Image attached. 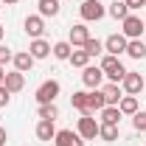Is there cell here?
Here are the masks:
<instances>
[{"mask_svg": "<svg viewBox=\"0 0 146 146\" xmlns=\"http://www.w3.org/2000/svg\"><path fill=\"white\" fill-rule=\"evenodd\" d=\"M107 107V101H104V93H101V87H96V90H90V96H87V112H101V110Z\"/></svg>", "mask_w": 146, "mask_h": 146, "instance_id": "2e32d148", "label": "cell"}, {"mask_svg": "<svg viewBox=\"0 0 146 146\" xmlns=\"http://www.w3.org/2000/svg\"><path fill=\"white\" fill-rule=\"evenodd\" d=\"M101 82H104V70H101L98 65H87V68H82V84H84V87L96 90V87H101Z\"/></svg>", "mask_w": 146, "mask_h": 146, "instance_id": "52a82bcc", "label": "cell"}, {"mask_svg": "<svg viewBox=\"0 0 146 146\" xmlns=\"http://www.w3.org/2000/svg\"><path fill=\"white\" fill-rule=\"evenodd\" d=\"M59 90H62V84H59L56 79H48V82H42V84L36 87V101H39V104H54Z\"/></svg>", "mask_w": 146, "mask_h": 146, "instance_id": "277c9868", "label": "cell"}, {"mask_svg": "<svg viewBox=\"0 0 146 146\" xmlns=\"http://www.w3.org/2000/svg\"><path fill=\"white\" fill-rule=\"evenodd\" d=\"M23 28H25V34L31 36V39H42V34H45V17L28 14V17L23 20Z\"/></svg>", "mask_w": 146, "mask_h": 146, "instance_id": "ba28073f", "label": "cell"}, {"mask_svg": "<svg viewBox=\"0 0 146 146\" xmlns=\"http://www.w3.org/2000/svg\"><path fill=\"white\" fill-rule=\"evenodd\" d=\"M143 87H146V79H143V76H141V73H135V70H127L124 82H121V90L127 93V96H138Z\"/></svg>", "mask_w": 146, "mask_h": 146, "instance_id": "8992f818", "label": "cell"}, {"mask_svg": "<svg viewBox=\"0 0 146 146\" xmlns=\"http://www.w3.org/2000/svg\"><path fill=\"white\" fill-rule=\"evenodd\" d=\"M9 101H11V93L6 90V84H0V107H6Z\"/></svg>", "mask_w": 146, "mask_h": 146, "instance_id": "1f68e13d", "label": "cell"}, {"mask_svg": "<svg viewBox=\"0 0 146 146\" xmlns=\"http://www.w3.org/2000/svg\"><path fill=\"white\" fill-rule=\"evenodd\" d=\"M68 62H70L73 68H87V65H90V54H87L84 48H73V54H70Z\"/></svg>", "mask_w": 146, "mask_h": 146, "instance_id": "44dd1931", "label": "cell"}, {"mask_svg": "<svg viewBox=\"0 0 146 146\" xmlns=\"http://www.w3.org/2000/svg\"><path fill=\"white\" fill-rule=\"evenodd\" d=\"M11 62H14V70H20V73H28L31 68H34V62H36V59H34L31 54H28V51H17Z\"/></svg>", "mask_w": 146, "mask_h": 146, "instance_id": "9a60e30c", "label": "cell"}, {"mask_svg": "<svg viewBox=\"0 0 146 146\" xmlns=\"http://www.w3.org/2000/svg\"><path fill=\"white\" fill-rule=\"evenodd\" d=\"M6 82V70H3V65H0V84Z\"/></svg>", "mask_w": 146, "mask_h": 146, "instance_id": "836d02e7", "label": "cell"}, {"mask_svg": "<svg viewBox=\"0 0 146 146\" xmlns=\"http://www.w3.org/2000/svg\"><path fill=\"white\" fill-rule=\"evenodd\" d=\"M127 36L124 34H110L107 39H104V51H107L110 56H121V54H127Z\"/></svg>", "mask_w": 146, "mask_h": 146, "instance_id": "9c48e42d", "label": "cell"}, {"mask_svg": "<svg viewBox=\"0 0 146 146\" xmlns=\"http://www.w3.org/2000/svg\"><path fill=\"white\" fill-rule=\"evenodd\" d=\"M6 141H9V132H6V127H0V146H6Z\"/></svg>", "mask_w": 146, "mask_h": 146, "instance_id": "d6a6232c", "label": "cell"}, {"mask_svg": "<svg viewBox=\"0 0 146 146\" xmlns=\"http://www.w3.org/2000/svg\"><path fill=\"white\" fill-rule=\"evenodd\" d=\"M127 3L129 11H141V9H146V0H124Z\"/></svg>", "mask_w": 146, "mask_h": 146, "instance_id": "4dcf8cb0", "label": "cell"}, {"mask_svg": "<svg viewBox=\"0 0 146 146\" xmlns=\"http://www.w3.org/2000/svg\"><path fill=\"white\" fill-rule=\"evenodd\" d=\"M3 34H6V28H3V25H0V39H3Z\"/></svg>", "mask_w": 146, "mask_h": 146, "instance_id": "d590c367", "label": "cell"}, {"mask_svg": "<svg viewBox=\"0 0 146 146\" xmlns=\"http://www.w3.org/2000/svg\"><path fill=\"white\" fill-rule=\"evenodd\" d=\"M118 110H121V115H129V118H132V115L141 110L138 107V96H127V93H124L121 101H118Z\"/></svg>", "mask_w": 146, "mask_h": 146, "instance_id": "ac0fdd59", "label": "cell"}, {"mask_svg": "<svg viewBox=\"0 0 146 146\" xmlns=\"http://www.w3.org/2000/svg\"><path fill=\"white\" fill-rule=\"evenodd\" d=\"M101 93H104V101H107V107H118V101H121V96H124L121 84H112V82L101 84Z\"/></svg>", "mask_w": 146, "mask_h": 146, "instance_id": "8fae6325", "label": "cell"}, {"mask_svg": "<svg viewBox=\"0 0 146 146\" xmlns=\"http://www.w3.org/2000/svg\"><path fill=\"white\" fill-rule=\"evenodd\" d=\"M0 9H3V0H0Z\"/></svg>", "mask_w": 146, "mask_h": 146, "instance_id": "8d00e7d4", "label": "cell"}, {"mask_svg": "<svg viewBox=\"0 0 146 146\" xmlns=\"http://www.w3.org/2000/svg\"><path fill=\"white\" fill-rule=\"evenodd\" d=\"M98 138H101L104 143L118 141V127H112V124H101V127H98Z\"/></svg>", "mask_w": 146, "mask_h": 146, "instance_id": "d4e9b609", "label": "cell"}, {"mask_svg": "<svg viewBox=\"0 0 146 146\" xmlns=\"http://www.w3.org/2000/svg\"><path fill=\"white\" fill-rule=\"evenodd\" d=\"M121 118H124V115H121V110H118V107H104V110H101V121H98V124H112V127H118Z\"/></svg>", "mask_w": 146, "mask_h": 146, "instance_id": "d6986e66", "label": "cell"}, {"mask_svg": "<svg viewBox=\"0 0 146 146\" xmlns=\"http://www.w3.org/2000/svg\"><path fill=\"white\" fill-rule=\"evenodd\" d=\"M11 59H14V51H11V48H6V45H0V65L6 68Z\"/></svg>", "mask_w": 146, "mask_h": 146, "instance_id": "f546056e", "label": "cell"}, {"mask_svg": "<svg viewBox=\"0 0 146 146\" xmlns=\"http://www.w3.org/2000/svg\"><path fill=\"white\" fill-rule=\"evenodd\" d=\"M143 31H146V20H141L138 14H132V11H129L127 17L121 20V34L127 36V39H141Z\"/></svg>", "mask_w": 146, "mask_h": 146, "instance_id": "7a4b0ae2", "label": "cell"}, {"mask_svg": "<svg viewBox=\"0 0 146 146\" xmlns=\"http://www.w3.org/2000/svg\"><path fill=\"white\" fill-rule=\"evenodd\" d=\"M127 56H132V59H146L143 39H129V42H127Z\"/></svg>", "mask_w": 146, "mask_h": 146, "instance_id": "ffe728a7", "label": "cell"}, {"mask_svg": "<svg viewBox=\"0 0 146 146\" xmlns=\"http://www.w3.org/2000/svg\"><path fill=\"white\" fill-rule=\"evenodd\" d=\"M98 127H101V124L93 118L90 112H84V115L79 118V124H76V132H79L84 141H96V138H98Z\"/></svg>", "mask_w": 146, "mask_h": 146, "instance_id": "5b68a950", "label": "cell"}, {"mask_svg": "<svg viewBox=\"0 0 146 146\" xmlns=\"http://www.w3.org/2000/svg\"><path fill=\"white\" fill-rule=\"evenodd\" d=\"M82 48L90 54V59H93V56H101V54H104V42H101V39H93V36L84 42V45H82Z\"/></svg>", "mask_w": 146, "mask_h": 146, "instance_id": "83f0119b", "label": "cell"}, {"mask_svg": "<svg viewBox=\"0 0 146 146\" xmlns=\"http://www.w3.org/2000/svg\"><path fill=\"white\" fill-rule=\"evenodd\" d=\"M76 138H79V132H73V129H56L54 143H56V146H73Z\"/></svg>", "mask_w": 146, "mask_h": 146, "instance_id": "7402d4cb", "label": "cell"}, {"mask_svg": "<svg viewBox=\"0 0 146 146\" xmlns=\"http://www.w3.org/2000/svg\"><path fill=\"white\" fill-rule=\"evenodd\" d=\"M87 39H90V28H87L84 23H76V25H70V36H68V42H70L73 48H82Z\"/></svg>", "mask_w": 146, "mask_h": 146, "instance_id": "30bf717a", "label": "cell"}, {"mask_svg": "<svg viewBox=\"0 0 146 146\" xmlns=\"http://www.w3.org/2000/svg\"><path fill=\"white\" fill-rule=\"evenodd\" d=\"M87 96H90V93H87V90H76V93H73V96H70V104H73V107H76V110H79L82 115L87 112Z\"/></svg>", "mask_w": 146, "mask_h": 146, "instance_id": "cb8c5ba5", "label": "cell"}, {"mask_svg": "<svg viewBox=\"0 0 146 146\" xmlns=\"http://www.w3.org/2000/svg\"><path fill=\"white\" fill-rule=\"evenodd\" d=\"M79 14H82L84 23H98V20L107 14V9H104L98 0H84V3L79 6Z\"/></svg>", "mask_w": 146, "mask_h": 146, "instance_id": "3957f363", "label": "cell"}, {"mask_svg": "<svg viewBox=\"0 0 146 146\" xmlns=\"http://www.w3.org/2000/svg\"><path fill=\"white\" fill-rule=\"evenodd\" d=\"M62 3H65V0H62Z\"/></svg>", "mask_w": 146, "mask_h": 146, "instance_id": "74e56055", "label": "cell"}, {"mask_svg": "<svg viewBox=\"0 0 146 146\" xmlns=\"http://www.w3.org/2000/svg\"><path fill=\"white\" fill-rule=\"evenodd\" d=\"M132 127L138 129V132H146V112L143 110H138V112L132 115Z\"/></svg>", "mask_w": 146, "mask_h": 146, "instance_id": "f1b7e54d", "label": "cell"}, {"mask_svg": "<svg viewBox=\"0 0 146 146\" xmlns=\"http://www.w3.org/2000/svg\"><path fill=\"white\" fill-rule=\"evenodd\" d=\"M3 3H6V6H14V3H20V0H3Z\"/></svg>", "mask_w": 146, "mask_h": 146, "instance_id": "e575fe53", "label": "cell"}, {"mask_svg": "<svg viewBox=\"0 0 146 146\" xmlns=\"http://www.w3.org/2000/svg\"><path fill=\"white\" fill-rule=\"evenodd\" d=\"M51 42H45V39H31V45H28V54L34 56V59H48L51 56Z\"/></svg>", "mask_w": 146, "mask_h": 146, "instance_id": "7c38bea8", "label": "cell"}, {"mask_svg": "<svg viewBox=\"0 0 146 146\" xmlns=\"http://www.w3.org/2000/svg\"><path fill=\"white\" fill-rule=\"evenodd\" d=\"M110 17H115V20H124L129 14V9H127V3H124V0H112V3H110Z\"/></svg>", "mask_w": 146, "mask_h": 146, "instance_id": "484cf974", "label": "cell"}, {"mask_svg": "<svg viewBox=\"0 0 146 146\" xmlns=\"http://www.w3.org/2000/svg\"><path fill=\"white\" fill-rule=\"evenodd\" d=\"M51 54H54L56 59H62V62H65V59H70V54H73V45L68 42V39H62V42H56L54 48H51Z\"/></svg>", "mask_w": 146, "mask_h": 146, "instance_id": "603a6c76", "label": "cell"}, {"mask_svg": "<svg viewBox=\"0 0 146 146\" xmlns=\"http://www.w3.org/2000/svg\"><path fill=\"white\" fill-rule=\"evenodd\" d=\"M98 68L104 70V79L112 82V84H121L124 82V76H127V68L121 65V59L118 56H101V62H98Z\"/></svg>", "mask_w": 146, "mask_h": 146, "instance_id": "6da1fadb", "label": "cell"}, {"mask_svg": "<svg viewBox=\"0 0 146 146\" xmlns=\"http://www.w3.org/2000/svg\"><path fill=\"white\" fill-rule=\"evenodd\" d=\"M39 17H56L62 11V0H36Z\"/></svg>", "mask_w": 146, "mask_h": 146, "instance_id": "5bb4252c", "label": "cell"}, {"mask_svg": "<svg viewBox=\"0 0 146 146\" xmlns=\"http://www.w3.org/2000/svg\"><path fill=\"white\" fill-rule=\"evenodd\" d=\"M56 118H59L56 104H39V121H56Z\"/></svg>", "mask_w": 146, "mask_h": 146, "instance_id": "4316f807", "label": "cell"}, {"mask_svg": "<svg viewBox=\"0 0 146 146\" xmlns=\"http://www.w3.org/2000/svg\"><path fill=\"white\" fill-rule=\"evenodd\" d=\"M6 90L9 93H20L23 87H25V73H20V70H11V73H6Z\"/></svg>", "mask_w": 146, "mask_h": 146, "instance_id": "4fadbf2b", "label": "cell"}, {"mask_svg": "<svg viewBox=\"0 0 146 146\" xmlns=\"http://www.w3.org/2000/svg\"><path fill=\"white\" fill-rule=\"evenodd\" d=\"M36 138L42 141V143H51L56 138V127H54V121H39L36 124Z\"/></svg>", "mask_w": 146, "mask_h": 146, "instance_id": "e0dca14e", "label": "cell"}]
</instances>
